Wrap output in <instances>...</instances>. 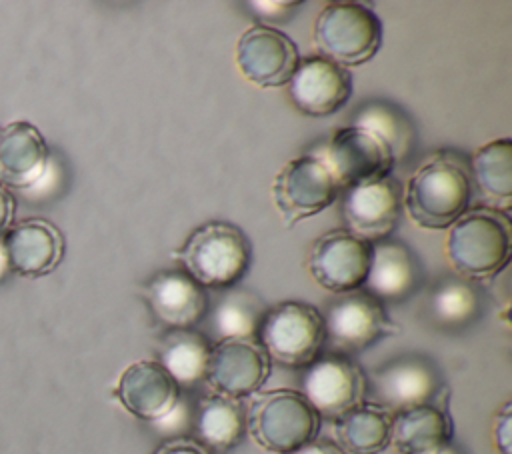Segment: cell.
Here are the masks:
<instances>
[{
	"label": "cell",
	"mask_w": 512,
	"mask_h": 454,
	"mask_svg": "<svg viewBox=\"0 0 512 454\" xmlns=\"http://www.w3.org/2000/svg\"><path fill=\"white\" fill-rule=\"evenodd\" d=\"M470 198L468 162L458 152L438 150L408 178L402 190V208L420 228L442 230L468 210Z\"/></svg>",
	"instance_id": "6da1fadb"
},
{
	"label": "cell",
	"mask_w": 512,
	"mask_h": 454,
	"mask_svg": "<svg viewBox=\"0 0 512 454\" xmlns=\"http://www.w3.org/2000/svg\"><path fill=\"white\" fill-rule=\"evenodd\" d=\"M510 250L512 228L506 212L476 206L448 226L446 258L468 282H490L508 264Z\"/></svg>",
	"instance_id": "7a4b0ae2"
},
{
	"label": "cell",
	"mask_w": 512,
	"mask_h": 454,
	"mask_svg": "<svg viewBox=\"0 0 512 454\" xmlns=\"http://www.w3.org/2000/svg\"><path fill=\"white\" fill-rule=\"evenodd\" d=\"M182 270L204 288L236 286L252 264V244L246 232L226 220H208L194 228L172 252Z\"/></svg>",
	"instance_id": "3957f363"
},
{
	"label": "cell",
	"mask_w": 512,
	"mask_h": 454,
	"mask_svg": "<svg viewBox=\"0 0 512 454\" xmlns=\"http://www.w3.org/2000/svg\"><path fill=\"white\" fill-rule=\"evenodd\" d=\"M318 56L342 66H362L382 44V22L364 4L336 0L324 4L312 28Z\"/></svg>",
	"instance_id": "277c9868"
},
{
	"label": "cell",
	"mask_w": 512,
	"mask_h": 454,
	"mask_svg": "<svg viewBox=\"0 0 512 454\" xmlns=\"http://www.w3.org/2000/svg\"><path fill=\"white\" fill-rule=\"evenodd\" d=\"M246 430L260 448L276 454H292L316 438L320 416L300 392L276 388L258 394L250 402Z\"/></svg>",
	"instance_id": "5b68a950"
},
{
	"label": "cell",
	"mask_w": 512,
	"mask_h": 454,
	"mask_svg": "<svg viewBox=\"0 0 512 454\" xmlns=\"http://www.w3.org/2000/svg\"><path fill=\"white\" fill-rule=\"evenodd\" d=\"M256 340L270 362L286 368H306L322 354L326 344L322 312L302 300H284L268 306Z\"/></svg>",
	"instance_id": "8992f818"
},
{
	"label": "cell",
	"mask_w": 512,
	"mask_h": 454,
	"mask_svg": "<svg viewBox=\"0 0 512 454\" xmlns=\"http://www.w3.org/2000/svg\"><path fill=\"white\" fill-rule=\"evenodd\" d=\"M340 186L326 162L316 154H302L286 162L272 180V200L284 222L310 218L336 202Z\"/></svg>",
	"instance_id": "52a82bcc"
},
{
	"label": "cell",
	"mask_w": 512,
	"mask_h": 454,
	"mask_svg": "<svg viewBox=\"0 0 512 454\" xmlns=\"http://www.w3.org/2000/svg\"><path fill=\"white\" fill-rule=\"evenodd\" d=\"M322 318L326 342L336 354L344 356L362 352L378 340L398 332L384 304L362 288L334 298Z\"/></svg>",
	"instance_id": "ba28073f"
},
{
	"label": "cell",
	"mask_w": 512,
	"mask_h": 454,
	"mask_svg": "<svg viewBox=\"0 0 512 454\" xmlns=\"http://www.w3.org/2000/svg\"><path fill=\"white\" fill-rule=\"evenodd\" d=\"M442 388L444 384L436 364L420 354L396 356L372 370L370 378H366V394H370V402L382 406L390 414L422 404H434Z\"/></svg>",
	"instance_id": "9c48e42d"
},
{
	"label": "cell",
	"mask_w": 512,
	"mask_h": 454,
	"mask_svg": "<svg viewBox=\"0 0 512 454\" xmlns=\"http://www.w3.org/2000/svg\"><path fill=\"white\" fill-rule=\"evenodd\" d=\"M300 394L320 418L338 420L364 402L366 376L350 356L336 352L320 354L304 368Z\"/></svg>",
	"instance_id": "30bf717a"
},
{
	"label": "cell",
	"mask_w": 512,
	"mask_h": 454,
	"mask_svg": "<svg viewBox=\"0 0 512 454\" xmlns=\"http://www.w3.org/2000/svg\"><path fill=\"white\" fill-rule=\"evenodd\" d=\"M372 260V244L346 228L320 234L306 256V270L316 284L334 294L362 288Z\"/></svg>",
	"instance_id": "8fae6325"
},
{
	"label": "cell",
	"mask_w": 512,
	"mask_h": 454,
	"mask_svg": "<svg viewBox=\"0 0 512 454\" xmlns=\"http://www.w3.org/2000/svg\"><path fill=\"white\" fill-rule=\"evenodd\" d=\"M336 178L340 190L390 176L394 156L390 148L362 126H342L332 132L324 156H320Z\"/></svg>",
	"instance_id": "7c38bea8"
},
{
	"label": "cell",
	"mask_w": 512,
	"mask_h": 454,
	"mask_svg": "<svg viewBox=\"0 0 512 454\" xmlns=\"http://www.w3.org/2000/svg\"><path fill=\"white\" fill-rule=\"evenodd\" d=\"M234 60L240 74L258 88H280L290 82L300 52L280 28L256 22L236 42Z\"/></svg>",
	"instance_id": "4fadbf2b"
},
{
	"label": "cell",
	"mask_w": 512,
	"mask_h": 454,
	"mask_svg": "<svg viewBox=\"0 0 512 454\" xmlns=\"http://www.w3.org/2000/svg\"><path fill=\"white\" fill-rule=\"evenodd\" d=\"M270 358L256 338L212 342L204 382L212 394L242 400L256 394L270 376Z\"/></svg>",
	"instance_id": "5bb4252c"
},
{
	"label": "cell",
	"mask_w": 512,
	"mask_h": 454,
	"mask_svg": "<svg viewBox=\"0 0 512 454\" xmlns=\"http://www.w3.org/2000/svg\"><path fill=\"white\" fill-rule=\"evenodd\" d=\"M400 214L402 186L392 176L344 190V228L370 244L390 238L400 222Z\"/></svg>",
	"instance_id": "9a60e30c"
},
{
	"label": "cell",
	"mask_w": 512,
	"mask_h": 454,
	"mask_svg": "<svg viewBox=\"0 0 512 454\" xmlns=\"http://www.w3.org/2000/svg\"><path fill=\"white\" fill-rule=\"evenodd\" d=\"M352 86V74L346 68L314 54L300 58L288 82V96L300 114L324 118L350 100Z\"/></svg>",
	"instance_id": "2e32d148"
},
{
	"label": "cell",
	"mask_w": 512,
	"mask_h": 454,
	"mask_svg": "<svg viewBox=\"0 0 512 454\" xmlns=\"http://www.w3.org/2000/svg\"><path fill=\"white\" fill-rule=\"evenodd\" d=\"M144 300L152 316L168 330H190L210 310V296L182 268L160 270L144 286Z\"/></svg>",
	"instance_id": "e0dca14e"
},
{
	"label": "cell",
	"mask_w": 512,
	"mask_h": 454,
	"mask_svg": "<svg viewBox=\"0 0 512 454\" xmlns=\"http://www.w3.org/2000/svg\"><path fill=\"white\" fill-rule=\"evenodd\" d=\"M8 268L26 278L50 274L64 256L62 232L44 218H26L2 234Z\"/></svg>",
	"instance_id": "ac0fdd59"
},
{
	"label": "cell",
	"mask_w": 512,
	"mask_h": 454,
	"mask_svg": "<svg viewBox=\"0 0 512 454\" xmlns=\"http://www.w3.org/2000/svg\"><path fill=\"white\" fill-rule=\"evenodd\" d=\"M114 396L132 416L156 422L174 408L180 388L156 360H138L124 368Z\"/></svg>",
	"instance_id": "d6986e66"
},
{
	"label": "cell",
	"mask_w": 512,
	"mask_h": 454,
	"mask_svg": "<svg viewBox=\"0 0 512 454\" xmlns=\"http://www.w3.org/2000/svg\"><path fill=\"white\" fill-rule=\"evenodd\" d=\"M422 280L424 270L406 244L390 238L372 244L370 270L362 284L370 296L382 304L402 302L420 288Z\"/></svg>",
	"instance_id": "ffe728a7"
},
{
	"label": "cell",
	"mask_w": 512,
	"mask_h": 454,
	"mask_svg": "<svg viewBox=\"0 0 512 454\" xmlns=\"http://www.w3.org/2000/svg\"><path fill=\"white\" fill-rule=\"evenodd\" d=\"M48 156V144L34 124L16 120L0 128V184L4 188H28L38 182Z\"/></svg>",
	"instance_id": "44dd1931"
},
{
	"label": "cell",
	"mask_w": 512,
	"mask_h": 454,
	"mask_svg": "<svg viewBox=\"0 0 512 454\" xmlns=\"http://www.w3.org/2000/svg\"><path fill=\"white\" fill-rule=\"evenodd\" d=\"M452 420L436 404H422L392 414L390 444L400 454H436L452 442Z\"/></svg>",
	"instance_id": "7402d4cb"
},
{
	"label": "cell",
	"mask_w": 512,
	"mask_h": 454,
	"mask_svg": "<svg viewBox=\"0 0 512 454\" xmlns=\"http://www.w3.org/2000/svg\"><path fill=\"white\" fill-rule=\"evenodd\" d=\"M210 348V338L194 328L168 330L158 342L156 362L170 374L178 388H194L206 378Z\"/></svg>",
	"instance_id": "603a6c76"
},
{
	"label": "cell",
	"mask_w": 512,
	"mask_h": 454,
	"mask_svg": "<svg viewBox=\"0 0 512 454\" xmlns=\"http://www.w3.org/2000/svg\"><path fill=\"white\" fill-rule=\"evenodd\" d=\"M246 434V408L240 400L208 394L198 402L196 440L212 454H226Z\"/></svg>",
	"instance_id": "cb8c5ba5"
},
{
	"label": "cell",
	"mask_w": 512,
	"mask_h": 454,
	"mask_svg": "<svg viewBox=\"0 0 512 454\" xmlns=\"http://www.w3.org/2000/svg\"><path fill=\"white\" fill-rule=\"evenodd\" d=\"M470 178L476 184L484 206L506 212L512 204V140L498 138L474 150Z\"/></svg>",
	"instance_id": "d4e9b609"
},
{
	"label": "cell",
	"mask_w": 512,
	"mask_h": 454,
	"mask_svg": "<svg viewBox=\"0 0 512 454\" xmlns=\"http://www.w3.org/2000/svg\"><path fill=\"white\" fill-rule=\"evenodd\" d=\"M392 414L374 402H362L334 420L336 444L346 454H378L390 444Z\"/></svg>",
	"instance_id": "484cf974"
},
{
	"label": "cell",
	"mask_w": 512,
	"mask_h": 454,
	"mask_svg": "<svg viewBox=\"0 0 512 454\" xmlns=\"http://www.w3.org/2000/svg\"><path fill=\"white\" fill-rule=\"evenodd\" d=\"M266 302L246 288H226L212 310H208L210 328L216 340L256 338L258 326L266 314Z\"/></svg>",
	"instance_id": "4316f807"
},
{
	"label": "cell",
	"mask_w": 512,
	"mask_h": 454,
	"mask_svg": "<svg viewBox=\"0 0 512 454\" xmlns=\"http://www.w3.org/2000/svg\"><path fill=\"white\" fill-rule=\"evenodd\" d=\"M350 124L362 126L376 134L392 152L394 160L408 158L416 144V130L406 112L384 100H370L350 116Z\"/></svg>",
	"instance_id": "83f0119b"
},
{
	"label": "cell",
	"mask_w": 512,
	"mask_h": 454,
	"mask_svg": "<svg viewBox=\"0 0 512 454\" xmlns=\"http://www.w3.org/2000/svg\"><path fill=\"white\" fill-rule=\"evenodd\" d=\"M426 310L440 328H462L480 314V294L476 286L460 276L444 278L428 294Z\"/></svg>",
	"instance_id": "f1b7e54d"
},
{
	"label": "cell",
	"mask_w": 512,
	"mask_h": 454,
	"mask_svg": "<svg viewBox=\"0 0 512 454\" xmlns=\"http://www.w3.org/2000/svg\"><path fill=\"white\" fill-rule=\"evenodd\" d=\"M302 2H248V8H252V14L260 20V24L274 26L280 22L290 20Z\"/></svg>",
	"instance_id": "f546056e"
},
{
	"label": "cell",
	"mask_w": 512,
	"mask_h": 454,
	"mask_svg": "<svg viewBox=\"0 0 512 454\" xmlns=\"http://www.w3.org/2000/svg\"><path fill=\"white\" fill-rule=\"evenodd\" d=\"M494 444L500 454H512V404L504 402L494 416Z\"/></svg>",
	"instance_id": "4dcf8cb0"
},
{
	"label": "cell",
	"mask_w": 512,
	"mask_h": 454,
	"mask_svg": "<svg viewBox=\"0 0 512 454\" xmlns=\"http://www.w3.org/2000/svg\"><path fill=\"white\" fill-rule=\"evenodd\" d=\"M152 454H210L196 438L174 436L164 440Z\"/></svg>",
	"instance_id": "1f68e13d"
},
{
	"label": "cell",
	"mask_w": 512,
	"mask_h": 454,
	"mask_svg": "<svg viewBox=\"0 0 512 454\" xmlns=\"http://www.w3.org/2000/svg\"><path fill=\"white\" fill-rule=\"evenodd\" d=\"M292 454H346V452L334 440L314 438V440L306 442L304 446H300L298 450H294Z\"/></svg>",
	"instance_id": "d6a6232c"
},
{
	"label": "cell",
	"mask_w": 512,
	"mask_h": 454,
	"mask_svg": "<svg viewBox=\"0 0 512 454\" xmlns=\"http://www.w3.org/2000/svg\"><path fill=\"white\" fill-rule=\"evenodd\" d=\"M14 210H16L14 196L8 192V188H4V186L0 184V238H2V234L12 226Z\"/></svg>",
	"instance_id": "836d02e7"
},
{
	"label": "cell",
	"mask_w": 512,
	"mask_h": 454,
	"mask_svg": "<svg viewBox=\"0 0 512 454\" xmlns=\"http://www.w3.org/2000/svg\"><path fill=\"white\" fill-rule=\"evenodd\" d=\"M8 260H6V254H4V246H2V238H0V278H4V274L8 272Z\"/></svg>",
	"instance_id": "e575fe53"
},
{
	"label": "cell",
	"mask_w": 512,
	"mask_h": 454,
	"mask_svg": "<svg viewBox=\"0 0 512 454\" xmlns=\"http://www.w3.org/2000/svg\"><path fill=\"white\" fill-rule=\"evenodd\" d=\"M436 454H456V452L448 446V448H444V450H440V452H436Z\"/></svg>",
	"instance_id": "d590c367"
}]
</instances>
